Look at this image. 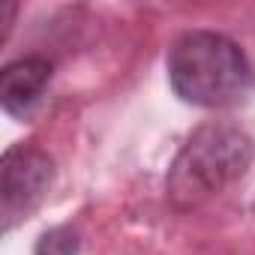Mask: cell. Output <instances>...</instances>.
<instances>
[{
    "label": "cell",
    "mask_w": 255,
    "mask_h": 255,
    "mask_svg": "<svg viewBox=\"0 0 255 255\" xmlns=\"http://www.w3.org/2000/svg\"><path fill=\"white\" fill-rule=\"evenodd\" d=\"M171 90L201 108H231L255 90V66L246 51L216 30H189L168 48Z\"/></svg>",
    "instance_id": "1"
},
{
    "label": "cell",
    "mask_w": 255,
    "mask_h": 255,
    "mask_svg": "<svg viewBox=\"0 0 255 255\" xmlns=\"http://www.w3.org/2000/svg\"><path fill=\"white\" fill-rule=\"evenodd\" d=\"M252 159L255 141L246 129L225 120L204 123L177 150L165 177V195L177 210H192L240 180Z\"/></svg>",
    "instance_id": "2"
},
{
    "label": "cell",
    "mask_w": 255,
    "mask_h": 255,
    "mask_svg": "<svg viewBox=\"0 0 255 255\" xmlns=\"http://www.w3.org/2000/svg\"><path fill=\"white\" fill-rule=\"evenodd\" d=\"M51 180H54V159L45 150L33 144H15L3 153V162H0V216H3V231H12L21 219H27L36 210Z\"/></svg>",
    "instance_id": "3"
},
{
    "label": "cell",
    "mask_w": 255,
    "mask_h": 255,
    "mask_svg": "<svg viewBox=\"0 0 255 255\" xmlns=\"http://www.w3.org/2000/svg\"><path fill=\"white\" fill-rule=\"evenodd\" d=\"M51 60L39 57V54H27L18 57L12 63L3 66L0 72V105L9 117L24 120L42 99L48 81H51Z\"/></svg>",
    "instance_id": "4"
},
{
    "label": "cell",
    "mask_w": 255,
    "mask_h": 255,
    "mask_svg": "<svg viewBox=\"0 0 255 255\" xmlns=\"http://www.w3.org/2000/svg\"><path fill=\"white\" fill-rule=\"evenodd\" d=\"M78 252V237L69 228H54L39 237L36 255H75Z\"/></svg>",
    "instance_id": "5"
}]
</instances>
